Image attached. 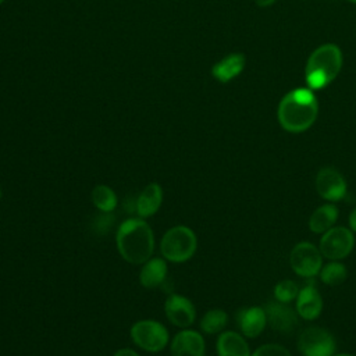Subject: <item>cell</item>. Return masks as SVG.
I'll use <instances>...</instances> for the list:
<instances>
[{"mask_svg": "<svg viewBox=\"0 0 356 356\" xmlns=\"http://www.w3.org/2000/svg\"><path fill=\"white\" fill-rule=\"evenodd\" d=\"M318 102L309 88H295L285 93L277 107V120L281 128L291 134L307 131L317 120Z\"/></svg>", "mask_w": 356, "mask_h": 356, "instance_id": "obj_1", "label": "cell"}, {"mask_svg": "<svg viewBox=\"0 0 356 356\" xmlns=\"http://www.w3.org/2000/svg\"><path fill=\"white\" fill-rule=\"evenodd\" d=\"M115 245L125 261L143 264L154 252L153 229L145 218H127L117 228Z\"/></svg>", "mask_w": 356, "mask_h": 356, "instance_id": "obj_2", "label": "cell"}, {"mask_svg": "<svg viewBox=\"0 0 356 356\" xmlns=\"http://www.w3.org/2000/svg\"><path fill=\"white\" fill-rule=\"evenodd\" d=\"M343 64L342 50L335 43H324L316 47L305 65V79L312 90L324 89L341 72Z\"/></svg>", "mask_w": 356, "mask_h": 356, "instance_id": "obj_3", "label": "cell"}, {"mask_svg": "<svg viewBox=\"0 0 356 356\" xmlns=\"http://www.w3.org/2000/svg\"><path fill=\"white\" fill-rule=\"evenodd\" d=\"M197 249V236L188 225H174L168 228L161 241V256L171 263H185L193 257Z\"/></svg>", "mask_w": 356, "mask_h": 356, "instance_id": "obj_4", "label": "cell"}, {"mask_svg": "<svg viewBox=\"0 0 356 356\" xmlns=\"http://www.w3.org/2000/svg\"><path fill=\"white\" fill-rule=\"evenodd\" d=\"M129 335L138 348L150 353L161 352L170 342V332L165 325L150 318L134 323L129 330Z\"/></svg>", "mask_w": 356, "mask_h": 356, "instance_id": "obj_5", "label": "cell"}, {"mask_svg": "<svg viewBox=\"0 0 356 356\" xmlns=\"http://www.w3.org/2000/svg\"><path fill=\"white\" fill-rule=\"evenodd\" d=\"M289 266L302 278H314L323 267V254L312 242L296 243L289 253Z\"/></svg>", "mask_w": 356, "mask_h": 356, "instance_id": "obj_6", "label": "cell"}, {"mask_svg": "<svg viewBox=\"0 0 356 356\" xmlns=\"http://www.w3.org/2000/svg\"><path fill=\"white\" fill-rule=\"evenodd\" d=\"M355 248V232L345 227H332L321 234L318 249L328 260H342Z\"/></svg>", "mask_w": 356, "mask_h": 356, "instance_id": "obj_7", "label": "cell"}, {"mask_svg": "<svg viewBox=\"0 0 356 356\" xmlns=\"http://www.w3.org/2000/svg\"><path fill=\"white\" fill-rule=\"evenodd\" d=\"M335 346L332 334L318 325L306 327L298 338V350L303 356H332Z\"/></svg>", "mask_w": 356, "mask_h": 356, "instance_id": "obj_8", "label": "cell"}, {"mask_svg": "<svg viewBox=\"0 0 356 356\" xmlns=\"http://www.w3.org/2000/svg\"><path fill=\"white\" fill-rule=\"evenodd\" d=\"M168 321L178 328H188L196 320V309L191 299L179 293H170L164 302Z\"/></svg>", "mask_w": 356, "mask_h": 356, "instance_id": "obj_9", "label": "cell"}, {"mask_svg": "<svg viewBox=\"0 0 356 356\" xmlns=\"http://www.w3.org/2000/svg\"><path fill=\"white\" fill-rule=\"evenodd\" d=\"M316 189L323 199L328 202H338L345 197L348 185L338 170L324 167L316 175Z\"/></svg>", "mask_w": 356, "mask_h": 356, "instance_id": "obj_10", "label": "cell"}, {"mask_svg": "<svg viewBox=\"0 0 356 356\" xmlns=\"http://www.w3.org/2000/svg\"><path fill=\"white\" fill-rule=\"evenodd\" d=\"M266 310V317H267V324L278 332L282 334H289L292 332L299 323V314L296 309L291 307L288 303L282 302H270L264 307Z\"/></svg>", "mask_w": 356, "mask_h": 356, "instance_id": "obj_11", "label": "cell"}, {"mask_svg": "<svg viewBox=\"0 0 356 356\" xmlns=\"http://www.w3.org/2000/svg\"><path fill=\"white\" fill-rule=\"evenodd\" d=\"M171 356H204L206 342L200 332L182 328L177 332L170 345Z\"/></svg>", "mask_w": 356, "mask_h": 356, "instance_id": "obj_12", "label": "cell"}, {"mask_svg": "<svg viewBox=\"0 0 356 356\" xmlns=\"http://www.w3.org/2000/svg\"><path fill=\"white\" fill-rule=\"evenodd\" d=\"M295 302L299 317L305 320H316L323 312V298L313 281H307L299 288Z\"/></svg>", "mask_w": 356, "mask_h": 356, "instance_id": "obj_13", "label": "cell"}, {"mask_svg": "<svg viewBox=\"0 0 356 356\" xmlns=\"http://www.w3.org/2000/svg\"><path fill=\"white\" fill-rule=\"evenodd\" d=\"M236 324L243 337L246 338L259 337L267 325L264 307L250 306V307L241 309L236 313Z\"/></svg>", "mask_w": 356, "mask_h": 356, "instance_id": "obj_14", "label": "cell"}, {"mask_svg": "<svg viewBox=\"0 0 356 356\" xmlns=\"http://www.w3.org/2000/svg\"><path fill=\"white\" fill-rule=\"evenodd\" d=\"M168 273L167 260L164 257H150L142 264L139 273V282L143 288L154 289L165 282Z\"/></svg>", "mask_w": 356, "mask_h": 356, "instance_id": "obj_15", "label": "cell"}, {"mask_svg": "<svg viewBox=\"0 0 356 356\" xmlns=\"http://www.w3.org/2000/svg\"><path fill=\"white\" fill-rule=\"evenodd\" d=\"M163 203V188L157 182L147 184L136 197V214L140 218L152 217Z\"/></svg>", "mask_w": 356, "mask_h": 356, "instance_id": "obj_16", "label": "cell"}, {"mask_svg": "<svg viewBox=\"0 0 356 356\" xmlns=\"http://www.w3.org/2000/svg\"><path fill=\"white\" fill-rule=\"evenodd\" d=\"M246 58L242 53H231L211 67V75L221 83L235 79L245 68Z\"/></svg>", "mask_w": 356, "mask_h": 356, "instance_id": "obj_17", "label": "cell"}, {"mask_svg": "<svg viewBox=\"0 0 356 356\" xmlns=\"http://www.w3.org/2000/svg\"><path fill=\"white\" fill-rule=\"evenodd\" d=\"M217 356H250L249 345L245 337L236 331L220 332L216 342Z\"/></svg>", "mask_w": 356, "mask_h": 356, "instance_id": "obj_18", "label": "cell"}, {"mask_svg": "<svg viewBox=\"0 0 356 356\" xmlns=\"http://www.w3.org/2000/svg\"><path fill=\"white\" fill-rule=\"evenodd\" d=\"M338 216L339 210L332 203L318 206L309 217V229L314 234H324L335 225Z\"/></svg>", "mask_w": 356, "mask_h": 356, "instance_id": "obj_19", "label": "cell"}, {"mask_svg": "<svg viewBox=\"0 0 356 356\" xmlns=\"http://www.w3.org/2000/svg\"><path fill=\"white\" fill-rule=\"evenodd\" d=\"M90 200H92L93 206L102 213L114 211L117 207V203H118L114 189L104 184H99L92 189Z\"/></svg>", "mask_w": 356, "mask_h": 356, "instance_id": "obj_20", "label": "cell"}, {"mask_svg": "<svg viewBox=\"0 0 356 356\" xmlns=\"http://www.w3.org/2000/svg\"><path fill=\"white\" fill-rule=\"evenodd\" d=\"M228 324V314L222 309H210L200 318V330L204 334H220Z\"/></svg>", "mask_w": 356, "mask_h": 356, "instance_id": "obj_21", "label": "cell"}, {"mask_svg": "<svg viewBox=\"0 0 356 356\" xmlns=\"http://www.w3.org/2000/svg\"><path fill=\"white\" fill-rule=\"evenodd\" d=\"M320 280L323 284L328 286H337L341 285L348 275V270L345 264H342L338 260H331L327 264H324L318 273Z\"/></svg>", "mask_w": 356, "mask_h": 356, "instance_id": "obj_22", "label": "cell"}, {"mask_svg": "<svg viewBox=\"0 0 356 356\" xmlns=\"http://www.w3.org/2000/svg\"><path fill=\"white\" fill-rule=\"evenodd\" d=\"M299 292V286L292 280H282L274 286V298L282 303H291L296 299Z\"/></svg>", "mask_w": 356, "mask_h": 356, "instance_id": "obj_23", "label": "cell"}, {"mask_svg": "<svg viewBox=\"0 0 356 356\" xmlns=\"http://www.w3.org/2000/svg\"><path fill=\"white\" fill-rule=\"evenodd\" d=\"M250 356H292L291 352L278 343H264L259 346Z\"/></svg>", "mask_w": 356, "mask_h": 356, "instance_id": "obj_24", "label": "cell"}, {"mask_svg": "<svg viewBox=\"0 0 356 356\" xmlns=\"http://www.w3.org/2000/svg\"><path fill=\"white\" fill-rule=\"evenodd\" d=\"M114 216L111 213H102L99 216H96L93 225H95V231L97 234H106L110 231V228L114 224Z\"/></svg>", "mask_w": 356, "mask_h": 356, "instance_id": "obj_25", "label": "cell"}, {"mask_svg": "<svg viewBox=\"0 0 356 356\" xmlns=\"http://www.w3.org/2000/svg\"><path fill=\"white\" fill-rule=\"evenodd\" d=\"M113 356H140V355L131 348H121V349H117L113 353Z\"/></svg>", "mask_w": 356, "mask_h": 356, "instance_id": "obj_26", "label": "cell"}, {"mask_svg": "<svg viewBox=\"0 0 356 356\" xmlns=\"http://www.w3.org/2000/svg\"><path fill=\"white\" fill-rule=\"evenodd\" d=\"M348 222H349V229L356 232V207L352 209V211L349 214V218H348Z\"/></svg>", "mask_w": 356, "mask_h": 356, "instance_id": "obj_27", "label": "cell"}, {"mask_svg": "<svg viewBox=\"0 0 356 356\" xmlns=\"http://www.w3.org/2000/svg\"><path fill=\"white\" fill-rule=\"evenodd\" d=\"M256 1V4L259 6V7H270V6H273L277 0H254Z\"/></svg>", "mask_w": 356, "mask_h": 356, "instance_id": "obj_28", "label": "cell"}, {"mask_svg": "<svg viewBox=\"0 0 356 356\" xmlns=\"http://www.w3.org/2000/svg\"><path fill=\"white\" fill-rule=\"evenodd\" d=\"M332 356H353V355H349V353H334Z\"/></svg>", "mask_w": 356, "mask_h": 356, "instance_id": "obj_29", "label": "cell"}, {"mask_svg": "<svg viewBox=\"0 0 356 356\" xmlns=\"http://www.w3.org/2000/svg\"><path fill=\"white\" fill-rule=\"evenodd\" d=\"M349 3H353V4H356V0H348Z\"/></svg>", "mask_w": 356, "mask_h": 356, "instance_id": "obj_30", "label": "cell"}, {"mask_svg": "<svg viewBox=\"0 0 356 356\" xmlns=\"http://www.w3.org/2000/svg\"><path fill=\"white\" fill-rule=\"evenodd\" d=\"M1 195H3V192H1V186H0V200H1Z\"/></svg>", "mask_w": 356, "mask_h": 356, "instance_id": "obj_31", "label": "cell"}, {"mask_svg": "<svg viewBox=\"0 0 356 356\" xmlns=\"http://www.w3.org/2000/svg\"><path fill=\"white\" fill-rule=\"evenodd\" d=\"M3 1H4V0H0V4H1V3H3Z\"/></svg>", "mask_w": 356, "mask_h": 356, "instance_id": "obj_32", "label": "cell"}]
</instances>
